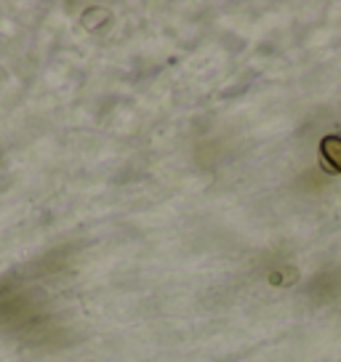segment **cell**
I'll list each match as a JSON object with an SVG mask.
<instances>
[{
    "label": "cell",
    "instance_id": "cell-1",
    "mask_svg": "<svg viewBox=\"0 0 341 362\" xmlns=\"http://www.w3.org/2000/svg\"><path fill=\"white\" fill-rule=\"evenodd\" d=\"M320 155L325 160V168L341 173V136H325L320 141Z\"/></svg>",
    "mask_w": 341,
    "mask_h": 362
}]
</instances>
